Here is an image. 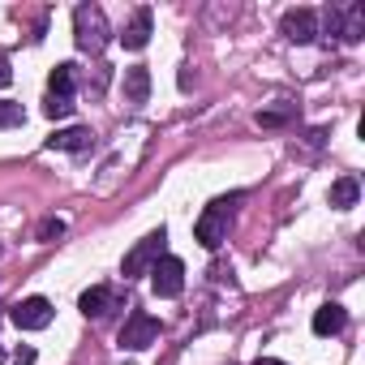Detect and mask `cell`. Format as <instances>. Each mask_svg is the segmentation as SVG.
Wrapping results in <instances>:
<instances>
[{"mask_svg":"<svg viewBox=\"0 0 365 365\" xmlns=\"http://www.w3.org/2000/svg\"><path fill=\"white\" fill-rule=\"evenodd\" d=\"M237 207H241V194H228V198H215L211 207H202V215L194 224V237L202 250H220L228 241V224H232Z\"/></svg>","mask_w":365,"mask_h":365,"instance_id":"obj_1","label":"cell"},{"mask_svg":"<svg viewBox=\"0 0 365 365\" xmlns=\"http://www.w3.org/2000/svg\"><path fill=\"white\" fill-rule=\"evenodd\" d=\"M108 18H103V9L99 5H78L73 9V39H78V48L82 52H103L108 48Z\"/></svg>","mask_w":365,"mask_h":365,"instance_id":"obj_2","label":"cell"},{"mask_svg":"<svg viewBox=\"0 0 365 365\" xmlns=\"http://www.w3.org/2000/svg\"><path fill=\"white\" fill-rule=\"evenodd\" d=\"M163 245H168V232L163 228H155V232H146L129 254H125V262H120V275L125 279H138V275H150V267L163 258Z\"/></svg>","mask_w":365,"mask_h":365,"instance_id":"obj_3","label":"cell"},{"mask_svg":"<svg viewBox=\"0 0 365 365\" xmlns=\"http://www.w3.org/2000/svg\"><path fill=\"white\" fill-rule=\"evenodd\" d=\"M322 18H327V31L339 35L344 43H361L365 39V5H335Z\"/></svg>","mask_w":365,"mask_h":365,"instance_id":"obj_4","label":"cell"},{"mask_svg":"<svg viewBox=\"0 0 365 365\" xmlns=\"http://www.w3.org/2000/svg\"><path fill=\"white\" fill-rule=\"evenodd\" d=\"M150 288H155V297H163V301L180 297V292H185V262L172 258V254H163V258L150 267Z\"/></svg>","mask_w":365,"mask_h":365,"instance_id":"obj_5","label":"cell"},{"mask_svg":"<svg viewBox=\"0 0 365 365\" xmlns=\"http://www.w3.org/2000/svg\"><path fill=\"white\" fill-rule=\"evenodd\" d=\"M155 339H159V318H150L146 309H133V314L125 318V327H120V348L142 352V348H150Z\"/></svg>","mask_w":365,"mask_h":365,"instance_id":"obj_6","label":"cell"},{"mask_svg":"<svg viewBox=\"0 0 365 365\" xmlns=\"http://www.w3.org/2000/svg\"><path fill=\"white\" fill-rule=\"evenodd\" d=\"M9 318H14L18 331H43L52 322V301L48 297H26V301H18L9 309Z\"/></svg>","mask_w":365,"mask_h":365,"instance_id":"obj_7","label":"cell"},{"mask_svg":"<svg viewBox=\"0 0 365 365\" xmlns=\"http://www.w3.org/2000/svg\"><path fill=\"white\" fill-rule=\"evenodd\" d=\"M279 31L288 35V43H314L318 39V14L314 9H288L284 14V22H279Z\"/></svg>","mask_w":365,"mask_h":365,"instance_id":"obj_8","label":"cell"},{"mask_svg":"<svg viewBox=\"0 0 365 365\" xmlns=\"http://www.w3.org/2000/svg\"><path fill=\"white\" fill-rule=\"evenodd\" d=\"M116 305H120V292H116V288H103V284H95V288H86V292L78 297V309H82L86 318H108Z\"/></svg>","mask_w":365,"mask_h":365,"instance_id":"obj_9","label":"cell"},{"mask_svg":"<svg viewBox=\"0 0 365 365\" xmlns=\"http://www.w3.org/2000/svg\"><path fill=\"white\" fill-rule=\"evenodd\" d=\"M344 327H348V309L339 301H327L322 309H314V335L327 339V335H339Z\"/></svg>","mask_w":365,"mask_h":365,"instance_id":"obj_10","label":"cell"},{"mask_svg":"<svg viewBox=\"0 0 365 365\" xmlns=\"http://www.w3.org/2000/svg\"><path fill=\"white\" fill-rule=\"evenodd\" d=\"M150 26H155V18H150V9H138V14L129 18V26H125V35H120V43H125L129 52H142V48L150 43Z\"/></svg>","mask_w":365,"mask_h":365,"instance_id":"obj_11","label":"cell"},{"mask_svg":"<svg viewBox=\"0 0 365 365\" xmlns=\"http://www.w3.org/2000/svg\"><path fill=\"white\" fill-rule=\"evenodd\" d=\"M91 142H95V133L86 125H69V129H56L48 138V150H86Z\"/></svg>","mask_w":365,"mask_h":365,"instance_id":"obj_12","label":"cell"},{"mask_svg":"<svg viewBox=\"0 0 365 365\" xmlns=\"http://www.w3.org/2000/svg\"><path fill=\"white\" fill-rule=\"evenodd\" d=\"M146 95H150V69L146 65H133V69H125V103H146Z\"/></svg>","mask_w":365,"mask_h":365,"instance_id":"obj_13","label":"cell"},{"mask_svg":"<svg viewBox=\"0 0 365 365\" xmlns=\"http://www.w3.org/2000/svg\"><path fill=\"white\" fill-rule=\"evenodd\" d=\"M73 86H78V65H73V61L56 65L52 78H48V95H65V99H73Z\"/></svg>","mask_w":365,"mask_h":365,"instance_id":"obj_14","label":"cell"},{"mask_svg":"<svg viewBox=\"0 0 365 365\" xmlns=\"http://www.w3.org/2000/svg\"><path fill=\"white\" fill-rule=\"evenodd\" d=\"M356 198H361L356 176H339L335 185H331V207H335V211H348V207H356Z\"/></svg>","mask_w":365,"mask_h":365,"instance_id":"obj_15","label":"cell"},{"mask_svg":"<svg viewBox=\"0 0 365 365\" xmlns=\"http://www.w3.org/2000/svg\"><path fill=\"white\" fill-rule=\"evenodd\" d=\"M43 116H48V120H65V116H73V99H65V95H48V99H43Z\"/></svg>","mask_w":365,"mask_h":365,"instance_id":"obj_16","label":"cell"},{"mask_svg":"<svg viewBox=\"0 0 365 365\" xmlns=\"http://www.w3.org/2000/svg\"><path fill=\"white\" fill-rule=\"evenodd\" d=\"M22 120H26L22 103H14V99H0V129H14V125H22Z\"/></svg>","mask_w":365,"mask_h":365,"instance_id":"obj_17","label":"cell"},{"mask_svg":"<svg viewBox=\"0 0 365 365\" xmlns=\"http://www.w3.org/2000/svg\"><path fill=\"white\" fill-rule=\"evenodd\" d=\"M61 232H65V220H43L39 224V241H56Z\"/></svg>","mask_w":365,"mask_h":365,"instance_id":"obj_18","label":"cell"},{"mask_svg":"<svg viewBox=\"0 0 365 365\" xmlns=\"http://www.w3.org/2000/svg\"><path fill=\"white\" fill-rule=\"evenodd\" d=\"M284 120H288L284 112H258V125H262V129H275V125H284Z\"/></svg>","mask_w":365,"mask_h":365,"instance_id":"obj_19","label":"cell"},{"mask_svg":"<svg viewBox=\"0 0 365 365\" xmlns=\"http://www.w3.org/2000/svg\"><path fill=\"white\" fill-rule=\"evenodd\" d=\"M14 82V69H9V56L0 52V86H9Z\"/></svg>","mask_w":365,"mask_h":365,"instance_id":"obj_20","label":"cell"},{"mask_svg":"<svg viewBox=\"0 0 365 365\" xmlns=\"http://www.w3.org/2000/svg\"><path fill=\"white\" fill-rule=\"evenodd\" d=\"M14 365H35V348H18L14 352Z\"/></svg>","mask_w":365,"mask_h":365,"instance_id":"obj_21","label":"cell"},{"mask_svg":"<svg viewBox=\"0 0 365 365\" xmlns=\"http://www.w3.org/2000/svg\"><path fill=\"white\" fill-rule=\"evenodd\" d=\"M254 365H284V361H275V356H258Z\"/></svg>","mask_w":365,"mask_h":365,"instance_id":"obj_22","label":"cell"}]
</instances>
